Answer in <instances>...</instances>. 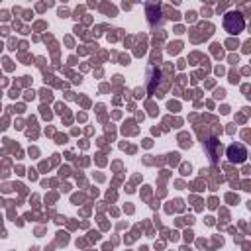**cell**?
<instances>
[{"mask_svg":"<svg viewBox=\"0 0 251 251\" xmlns=\"http://www.w3.org/2000/svg\"><path fill=\"white\" fill-rule=\"evenodd\" d=\"M224 25H226V29H227L229 33H239V31H243V27H245V20H243V16H241L239 12H231V14L226 16Z\"/></svg>","mask_w":251,"mask_h":251,"instance_id":"6da1fadb","label":"cell"},{"mask_svg":"<svg viewBox=\"0 0 251 251\" xmlns=\"http://www.w3.org/2000/svg\"><path fill=\"white\" fill-rule=\"evenodd\" d=\"M227 157L231 163H243L245 157H247V151L241 143H235V145H229L227 147Z\"/></svg>","mask_w":251,"mask_h":251,"instance_id":"7a4b0ae2","label":"cell"}]
</instances>
